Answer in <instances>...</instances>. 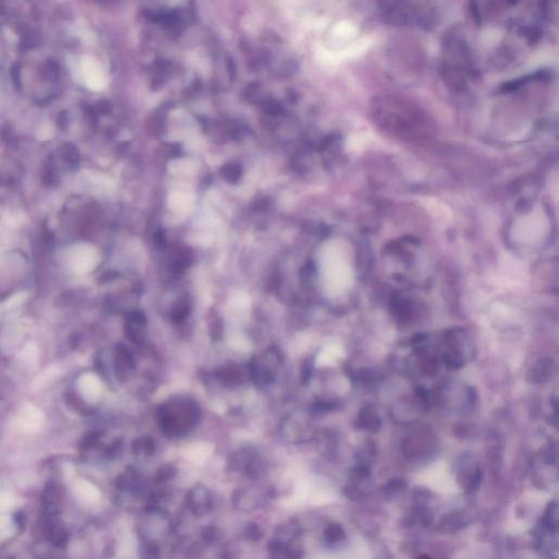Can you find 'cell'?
<instances>
[{
    "instance_id": "6da1fadb",
    "label": "cell",
    "mask_w": 559,
    "mask_h": 559,
    "mask_svg": "<svg viewBox=\"0 0 559 559\" xmlns=\"http://www.w3.org/2000/svg\"><path fill=\"white\" fill-rule=\"evenodd\" d=\"M44 416L39 408L33 405H25L20 412L19 423L21 427L27 431L38 430L43 424Z\"/></svg>"
},
{
    "instance_id": "7a4b0ae2",
    "label": "cell",
    "mask_w": 559,
    "mask_h": 559,
    "mask_svg": "<svg viewBox=\"0 0 559 559\" xmlns=\"http://www.w3.org/2000/svg\"><path fill=\"white\" fill-rule=\"evenodd\" d=\"M70 266L77 273L87 272L93 266V258L87 248H79L70 258Z\"/></svg>"
},
{
    "instance_id": "3957f363",
    "label": "cell",
    "mask_w": 559,
    "mask_h": 559,
    "mask_svg": "<svg viewBox=\"0 0 559 559\" xmlns=\"http://www.w3.org/2000/svg\"><path fill=\"white\" fill-rule=\"evenodd\" d=\"M73 492L78 498L86 502H95L100 498V492L97 488L87 480H79L73 486Z\"/></svg>"
},
{
    "instance_id": "277c9868",
    "label": "cell",
    "mask_w": 559,
    "mask_h": 559,
    "mask_svg": "<svg viewBox=\"0 0 559 559\" xmlns=\"http://www.w3.org/2000/svg\"><path fill=\"white\" fill-rule=\"evenodd\" d=\"M79 390L87 400H95L100 393V384L92 375H84L79 381Z\"/></svg>"
},
{
    "instance_id": "5b68a950",
    "label": "cell",
    "mask_w": 559,
    "mask_h": 559,
    "mask_svg": "<svg viewBox=\"0 0 559 559\" xmlns=\"http://www.w3.org/2000/svg\"><path fill=\"white\" fill-rule=\"evenodd\" d=\"M360 425L368 430H377L380 426V420L371 407H366L360 414Z\"/></svg>"
},
{
    "instance_id": "8992f818",
    "label": "cell",
    "mask_w": 559,
    "mask_h": 559,
    "mask_svg": "<svg viewBox=\"0 0 559 559\" xmlns=\"http://www.w3.org/2000/svg\"><path fill=\"white\" fill-rule=\"evenodd\" d=\"M189 306H190V302L188 297L186 295L181 296L180 299L176 302V304L173 307V311H172L173 319L176 321H179L182 319V318H185L186 315L188 314Z\"/></svg>"
},
{
    "instance_id": "52a82bcc",
    "label": "cell",
    "mask_w": 559,
    "mask_h": 559,
    "mask_svg": "<svg viewBox=\"0 0 559 559\" xmlns=\"http://www.w3.org/2000/svg\"><path fill=\"white\" fill-rule=\"evenodd\" d=\"M553 363L550 362V360H542L541 363H539V365H537L534 370H533V377L532 379H534V381H537V383H541V381H544L545 379H547L550 374H551V370H553Z\"/></svg>"
},
{
    "instance_id": "ba28073f",
    "label": "cell",
    "mask_w": 559,
    "mask_h": 559,
    "mask_svg": "<svg viewBox=\"0 0 559 559\" xmlns=\"http://www.w3.org/2000/svg\"><path fill=\"white\" fill-rule=\"evenodd\" d=\"M16 531L15 522L9 515L0 514V540H6L10 537Z\"/></svg>"
},
{
    "instance_id": "9c48e42d",
    "label": "cell",
    "mask_w": 559,
    "mask_h": 559,
    "mask_svg": "<svg viewBox=\"0 0 559 559\" xmlns=\"http://www.w3.org/2000/svg\"><path fill=\"white\" fill-rule=\"evenodd\" d=\"M17 497L11 492L0 490V511H9L17 506Z\"/></svg>"
},
{
    "instance_id": "30bf717a",
    "label": "cell",
    "mask_w": 559,
    "mask_h": 559,
    "mask_svg": "<svg viewBox=\"0 0 559 559\" xmlns=\"http://www.w3.org/2000/svg\"><path fill=\"white\" fill-rule=\"evenodd\" d=\"M325 535H327V539L331 543H337V542L341 541L344 537V530L342 529L341 526L332 525L328 528Z\"/></svg>"
},
{
    "instance_id": "8fae6325",
    "label": "cell",
    "mask_w": 559,
    "mask_h": 559,
    "mask_svg": "<svg viewBox=\"0 0 559 559\" xmlns=\"http://www.w3.org/2000/svg\"><path fill=\"white\" fill-rule=\"evenodd\" d=\"M24 297H25L24 294H17L15 296H12L10 300H8V303H7V304H8V307L12 308V307L19 306L20 304L23 303Z\"/></svg>"
},
{
    "instance_id": "7c38bea8",
    "label": "cell",
    "mask_w": 559,
    "mask_h": 559,
    "mask_svg": "<svg viewBox=\"0 0 559 559\" xmlns=\"http://www.w3.org/2000/svg\"><path fill=\"white\" fill-rule=\"evenodd\" d=\"M23 356L25 360L35 359V357H36V349L33 348V346H27L23 353Z\"/></svg>"
},
{
    "instance_id": "4fadbf2b",
    "label": "cell",
    "mask_w": 559,
    "mask_h": 559,
    "mask_svg": "<svg viewBox=\"0 0 559 559\" xmlns=\"http://www.w3.org/2000/svg\"><path fill=\"white\" fill-rule=\"evenodd\" d=\"M238 175H239V171L236 167H229L228 169H225V176L226 177L230 176V180H235L238 177Z\"/></svg>"
},
{
    "instance_id": "5bb4252c",
    "label": "cell",
    "mask_w": 559,
    "mask_h": 559,
    "mask_svg": "<svg viewBox=\"0 0 559 559\" xmlns=\"http://www.w3.org/2000/svg\"><path fill=\"white\" fill-rule=\"evenodd\" d=\"M415 559H430V557H428V556H426V555H421V556H419V557H416Z\"/></svg>"
}]
</instances>
